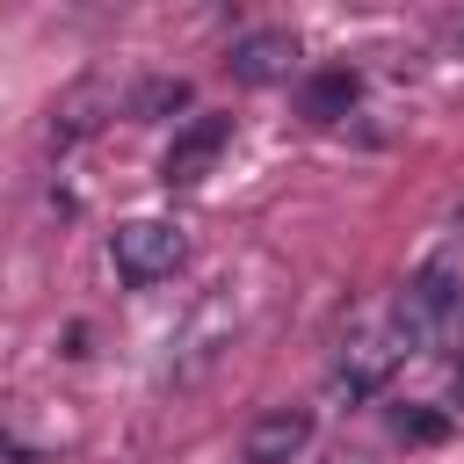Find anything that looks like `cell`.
I'll return each mask as SVG.
<instances>
[{"mask_svg":"<svg viewBox=\"0 0 464 464\" xmlns=\"http://www.w3.org/2000/svg\"><path fill=\"white\" fill-rule=\"evenodd\" d=\"M312 442V413L304 406H276L246 428V464H297Z\"/></svg>","mask_w":464,"mask_h":464,"instance_id":"6","label":"cell"},{"mask_svg":"<svg viewBox=\"0 0 464 464\" xmlns=\"http://www.w3.org/2000/svg\"><path fill=\"white\" fill-rule=\"evenodd\" d=\"M457 312H464V254L442 246L435 261H420V268L406 276V290L392 297L384 326H392V341H399L406 355H435V348L450 341Z\"/></svg>","mask_w":464,"mask_h":464,"instance_id":"1","label":"cell"},{"mask_svg":"<svg viewBox=\"0 0 464 464\" xmlns=\"http://www.w3.org/2000/svg\"><path fill=\"white\" fill-rule=\"evenodd\" d=\"M109 261H116V276L130 290H152V283H167L188 261V232L174 218H130V225L109 232Z\"/></svg>","mask_w":464,"mask_h":464,"instance_id":"2","label":"cell"},{"mask_svg":"<svg viewBox=\"0 0 464 464\" xmlns=\"http://www.w3.org/2000/svg\"><path fill=\"white\" fill-rule=\"evenodd\" d=\"M450 44H457V51H464V22H457V29H450Z\"/></svg>","mask_w":464,"mask_h":464,"instance_id":"10","label":"cell"},{"mask_svg":"<svg viewBox=\"0 0 464 464\" xmlns=\"http://www.w3.org/2000/svg\"><path fill=\"white\" fill-rule=\"evenodd\" d=\"M225 145H232V116H196V123H181L174 145H167V160H160V181H167V188H196V181L225 160Z\"/></svg>","mask_w":464,"mask_h":464,"instance_id":"4","label":"cell"},{"mask_svg":"<svg viewBox=\"0 0 464 464\" xmlns=\"http://www.w3.org/2000/svg\"><path fill=\"white\" fill-rule=\"evenodd\" d=\"M181 102H188V87H181V80H152V87L138 94V116H152V109H181Z\"/></svg>","mask_w":464,"mask_h":464,"instance_id":"9","label":"cell"},{"mask_svg":"<svg viewBox=\"0 0 464 464\" xmlns=\"http://www.w3.org/2000/svg\"><path fill=\"white\" fill-rule=\"evenodd\" d=\"M399 362H406V348H399V341H392V326L377 319V326H362V334L341 348V362H334V377H326V384H334V399H370Z\"/></svg>","mask_w":464,"mask_h":464,"instance_id":"3","label":"cell"},{"mask_svg":"<svg viewBox=\"0 0 464 464\" xmlns=\"http://www.w3.org/2000/svg\"><path fill=\"white\" fill-rule=\"evenodd\" d=\"M348 109H355V72L348 65H326V72L304 80V116L312 123H341Z\"/></svg>","mask_w":464,"mask_h":464,"instance_id":"7","label":"cell"},{"mask_svg":"<svg viewBox=\"0 0 464 464\" xmlns=\"http://www.w3.org/2000/svg\"><path fill=\"white\" fill-rule=\"evenodd\" d=\"M392 435H399V442H442L450 420H442L435 406H399V413H392Z\"/></svg>","mask_w":464,"mask_h":464,"instance_id":"8","label":"cell"},{"mask_svg":"<svg viewBox=\"0 0 464 464\" xmlns=\"http://www.w3.org/2000/svg\"><path fill=\"white\" fill-rule=\"evenodd\" d=\"M225 65H232V80H246V87H276V80L297 72V36H290V29H246V36L225 51Z\"/></svg>","mask_w":464,"mask_h":464,"instance_id":"5","label":"cell"}]
</instances>
